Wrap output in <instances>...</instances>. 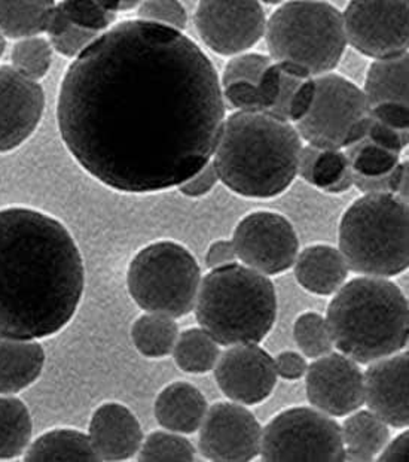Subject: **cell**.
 Masks as SVG:
<instances>
[{"label":"cell","mask_w":409,"mask_h":462,"mask_svg":"<svg viewBox=\"0 0 409 462\" xmlns=\"http://www.w3.org/2000/svg\"><path fill=\"white\" fill-rule=\"evenodd\" d=\"M57 123L75 162L100 184L159 193L212 162L225 102L214 63L189 36L136 18L73 59Z\"/></svg>","instance_id":"obj_1"},{"label":"cell","mask_w":409,"mask_h":462,"mask_svg":"<svg viewBox=\"0 0 409 462\" xmlns=\"http://www.w3.org/2000/svg\"><path fill=\"white\" fill-rule=\"evenodd\" d=\"M86 287L81 251L51 215L0 210V336L38 340L63 330Z\"/></svg>","instance_id":"obj_2"},{"label":"cell","mask_w":409,"mask_h":462,"mask_svg":"<svg viewBox=\"0 0 409 462\" xmlns=\"http://www.w3.org/2000/svg\"><path fill=\"white\" fill-rule=\"evenodd\" d=\"M303 148L287 121L267 112L237 111L223 123L212 162L232 193L267 200L292 185Z\"/></svg>","instance_id":"obj_3"},{"label":"cell","mask_w":409,"mask_h":462,"mask_svg":"<svg viewBox=\"0 0 409 462\" xmlns=\"http://www.w3.org/2000/svg\"><path fill=\"white\" fill-rule=\"evenodd\" d=\"M326 324L338 351L354 363H374L408 345V300L387 279H351L331 300Z\"/></svg>","instance_id":"obj_4"},{"label":"cell","mask_w":409,"mask_h":462,"mask_svg":"<svg viewBox=\"0 0 409 462\" xmlns=\"http://www.w3.org/2000/svg\"><path fill=\"white\" fill-rule=\"evenodd\" d=\"M196 322L222 345L262 342L276 324L277 292L265 274L246 265H222L201 279Z\"/></svg>","instance_id":"obj_5"},{"label":"cell","mask_w":409,"mask_h":462,"mask_svg":"<svg viewBox=\"0 0 409 462\" xmlns=\"http://www.w3.org/2000/svg\"><path fill=\"white\" fill-rule=\"evenodd\" d=\"M265 36L269 59L298 79L332 72L347 47L342 14L328 2H286L269 17Z\"/></svg>","instance_id":"obj_6"},{"label":"cell","mask_w":409,"mask_h":462,"mask_svg":"<svg viewBox=\"0 0 409 462\" xmlns=\"http://www.w3.org/2000/svg\"><path fill=\"white\" fill-rule=\"evenodd\" d=\"M340 253L349 270L393 278L409 265L408 206L390 193H368L354 200L340 223Z\"/></svg>","instance_id":"obj_7"},{"label":"cell","mask_w":409,"mask_h":462,"mask_svg":"<svg viewBox=\"0 0 409 462\" xmlns=\"http://www.w3.org/2000/svg\"><path fill=\"white\" fill-rule=\"evenodd\" d=\"M201 269L186 246L173 240L148 245L127 270L130 296L148 313L184 318L195 308Z\"/></svg>","instance_id":"obj_8"},{"label":"cell","mask_w":409,"mask_h":462,"mask_svg":"<svg viewBox=\"0 0 409 462\" xmlns=\"http://www.w3.org/2000/svg\"><path fill=\"white\" fill-rule=\"evenodd\" d=\"M314 82V102L296 129L301 139L326 151L351 148L367 139L372 118L363 90L337 73Z\"/></svg>","instance_id":"obj_9"},{"label":"cell","mask_w":409,"mask_h":462,"mask_svg":"<svg viewBox=\"0 0 409 462\" xmlns=\"http://www.w3.org/2000/svg\"><path fill=\"white\" fill-rule=\"evenodd\" d=\"M259 455L267 462L344 461L341 427L323 411L290 407L262 430Z\"/></svg>","instance_id":"obj_10"},{"label":"cell","mask_w":409,"mask_h":462,"mask_svg":"<svg viewBox=\"0 0 409 462\" xmlns=\"http://www.w3.org/2000/svg\"><path fill=\"white\" fill-rule=\"evenodd\" d=\"M408 2L356 0L342 14L347 43L363 56L386 60L408 51Z\"/></svg>","instance_id":"obj_11"},{"label":"cell","mask_w":409,"mask_h":462,"mask_svg":"<svg viewBox=\"0 0 409 462\" xmlns=\"http://www.w3.org/2000/svg\"><path fill=\"white\" fill-rule=\"evenodd\" d=\"M232 244L240 262L265 276L285 273L298 257V235L289 219L277 212L246 215L235 227Z\"/></svg>","instance_id":"obj_12"},{"label":"cell","mask_w":409,"mask_h":462,"mask_svg":"<svg viewBox=\"0 0 409 462\" xmlns=\"http://www.w3.org/2000/svg\"><path fill=\"white\" fill-rule=\"evenodd\" d=\"M194 24L205 47L219 56H240L259 42L267 17L259 2H200Z\"/></svg>","instance_id":"obj_13"},{"label":"cell","mask_w":409,"mask_h":462,"mask_svg":"<svg viewBox=\"0 0 409 462\" xmlns=\"http://www.w3.org/2000/svg\"><path fill=\"white\" fill-rule=\"evenodd\" d=\"M262 429L252 411L239 402H216L205 413L198 449L214 462L253 461L259 455Z\"/></svg>","instance_id":"obj_14"},{"label":"cell","mask_w":409,"mask_h":462,"mask_svg":"<svg viewBox=\"0 0 409 462\" xmlns=\"http://www.w3.org/2000/svg\"><path fill=\"white\" fill-rule=\"evenodd\" d=\"M308 402L331 418H344L365 404V381L358 364L338 352L315 358L305 373Z\"/></svg>","instance_id":"obj_15"},{"label":"cell","mask_w":409,"mask_h":462,"mask_svg":"<svg viewBox=\"0 0 409 462\" xmlns=\"http://www.w3.org/2000/svg\"><path fill=\"white\" fill-rule=\"evenodd\" d=\"M274 358L256 343L235 345L214 365V379L231 402L255 406L273 394L277 385Z\"/></svg>","instance_id":"obj_16"},{"label":"cell","mask_w":409,"mask_h":462,"mask_svg":"<svg viewBox=\"0 0 409 462\" xmlns=\"http://www.w3.org/2000/svg\"><path fill=\"white\" fill-rule=\"evenodd\" d=\"M45 93L38 81L0 66V154L31 139L42 120Z\"/></svg>","instance_id":"obj_17"},{"label":"cell","mask_w":409,"mask_h":462,"mask_svg":"<svg viewBox=\"0 0 409 462\" xmlns=\"http://www.w3.org/2000/svg\"><path fill=\"white\" fill-rule=\"evenodd\" d=\"M408 352L374 361L363 374L365 402L393 429L409 424Z\"/></svg>","instance_id":"obj_18"},{"label":"cell","mask_w":409,"mask_h":462,"mask_svg":"<svg viewBox=\"0 0 409 462\" xmlns=\"http://www.w3.org/2000/svg\"><path fill=\"white\" fill-rule=\"evenodd\" d=\"M88 437L100 461H127L141 449V422L127 406L105 402L91 416Z\"/></svg>","instance_id":"obj_19"},{"label":"cell","mask_w":409,"mask_h":462,"mask_svg":"<svg viewBox=\"0 0 409 462\" xmlns=\"http://www.w3.org/2000/svg\"><path fill=\"white\" fill-rule=\"evenodd\" d=\"M209 404L204 395L189 382H173L155 400V420L162 429L177 434L200 430Z\"/></svg>","instance_id":"obj_20"},{"label":"cell","mask_w":409,"mask_h":462,"mask_svg":"<svg viewBox=\"0 0 409 462\" xmlns=\"http://www.w3.org/2000/svg\"><path fill=\"white\" fill-rule=\"evenodd\" d=\"M349 265L340 249L331 245H312L295 260V278L315 296H332L346 283Z\"/></svg>","instance_id":"obj_21"},{"label":"cell","mask_w":409,"mask_h":462,"mask_svg":"<svg viewBox=\"0 0 409 462\" xmlns=\"http://www.w3.org/2000/svg\"><path fill=\"white\" fill-rule=\"evenodd\" d=\"M45 351L36 340L0 336V395H14L33 385L42 374Z\"/></svg>","instance_id":"obj_22"},{"label":"cell","mask_w":409,"mask_h":462,"mask_svg":"<svg viewBox=\"0 0 409 462\" xmlns=\"http://www.w3.org/2000/svg\"><path fill=\"white\" fill-rule=\"evenodd\" d=\"M298 175L328 193H342L354 184L349 157L341 151L319 150L314 146L303 148Z\"/></svg>","instance_id":"obj_23"},{"label":"cell","mask_w":409,"mask_h":462,"mask_svg":"<svg viewBox=\"0 0 409 462\" xmlns=\"http://www.w3.org/2000/svg\"><path fill=\"white\" fill-rule=\"evenodd\" d=\"M341 439L346 459L372 461L387 445L390 439L388 425L371 411L350 413L341 427Z\"/></svg>","instance_id":"obj_24"},{"label":"cell","mask_w":409,"mask_h":462,"mask_svg":"<svg viewBox=\"0 0 409 462\" xmlns=\"http://www.w3.org/2000/svg\"><path fill=\"white\" fill-rule=\"evenodd\" d=\"M408 54L372 63L363 90L369 109L388 103L408 106Z\"/></svg>","instance_id":"obj_25"},{"label":"cell","mask_w":409,"mask_h":462,"mask_svg":"<svg viewBox=\"0 0 409 462\" xmlns=\"http://www.w3.org/2000/svg\"><path fill=\"white\" fill-rule=\"evenodd\" d=\"M23 459L27 462L100 461L93 449L90 437L72 429H56L45 432L27 448Z\"/></svg>","instance_id":"obj_26"},{"label":"cell","mask_w":409,"mask_h":462,"mask_svg":"<svg viewBox=\"0 0 409 462\" xmlns=\"http://www.w3.org/2000/svg\"><path fill=\"white\" fill-rule=\"evenodd\" d=\"M32 434L33 422L26 404L15 397H0V461L24 455Z\"/></svg>","instance_id":"obj_27"},{"label":"cell","mask_w":409,"mask_h":462,"mask_svg":"<svg viewBox=\"0 0 409 462\" xmlns=\"http://www.w3.org/2000/svg\"><path fill=\"white\" fill-rule=\"evenodd\" d=\"M179 327L175 319L159 313H146L132 327V345L146 358H164L175 349Z\"/></svg>","instance_id":"obj_28"},{"label":"cell","mask_w":409,"mask_h":462,"mask_svg":"<svg viewBox=\"0 0 409 462\" xmlns=\"http://www.w3.org/2000/svg\"><path fill=\"white\" fill-rule=\"evenodd\" d=\"M54 2H5L0 0V32L5 38H33L47 31Z\"/></svg>","instance_id":"obj_29"},{"label":"cell","mask_w":409,"mask_h":462,"mask_svg":"<svg viewBox=\"0 0 409 462\" xmlns=\"http://www.w3.org/2000/svg\"><path fill=\"white\" fill-rule=\"evenodd\" d=\"M173 356L177 367L191 374H204L214 370L219 360V343L203 328H189L179 334Z\"/></svg>","instance_id":"obj_30"},{"label":"cell","mask_w":409,"mask_h":462,"mask_svg":"<svg viewBox=\"0 0 409 462\" xmlns=\"http://www.w3.org/2000/svg\"><path fill=\"white\" fill-rule=\"evenodd\" d=\"M45 32L52 50L68 59H77L98 36L95 32L84 31L68 22L59 5H54L50 13Z\"/></svg>","instance_id":"obj_31"},{"label":"cell","mask_w":409,"mask_h":462,"mask_svg":"<svg viewBox=\"0 0 409 462\" xmlns=\"http://www.w3.org/2000/svg\"><path fill=\"white\" fill-rule=\"evenodd\" d=\"M137 459L141 462H189L195 459V448L177 432L154 431L141 441Z\"/></svg>","instance_id":"obj_32"},{"label":"cell","mask_w":409,"mask_h":462,"mask_svg":"<svg viewBox=\"0 0 409 462\" xmlns=\"http://www.w3.org/2000/svg\"><path fill=\"white\" fill-rule=\"evenodd\" d=\"M68 22L84 29L102 34L114 27L118 14V2H77L68 0L59 4Z\"/></svg>","instance_id":"obj_33"},{"label":"cell","mask_w":409,"mask_h":462,"mask_svg":"<svg viewBox=\"0 0 409 462\" xmlns=\"http://www.w3.org/2000/svg\"><path fill=\"white\" fill-rule=\"evenodd\" d=\"M52 51L50 41L41 36L17 41L11 54L13 68L29 79L39 81L51 69Z\"/></svg>","instance_id":"obj_34"},{"label":"cell","mask_w":409,"mask_h":462,"mask_svg":"<svg viewBox=\"0 0 409 462\" xmlns=\"http://www.w3.org/2000/svg\"><path fill=\"white\" fill-rule=\"evenodd\" d=\"M294 338L299 349L307 358L328 356L333 349L328 324L320 313L304 312L294 324Z\"/></svg>","instance_id":"obj_35"},{"label":"cell","mask_w":409,"mask_h":462,"mask_svg":"<svg viewBox=\"0 0 409 462\" xmlns=\"http://www.w3.org/2000/svg\"><path fill=\"white\" fill-rule=\"evenodd\" d=\"M350 167L354 175L367 180H379L387 176L399 164V154L379 148L371 141L359 142L349 152Z\"/></svg>","instance_id":"obj_36"},{"label":"cell","mask_w":409,"mask_h":462,"mask_svg":"<svg viewBox=\"0 0 409 462\" xmlns=\"http://www.w3.org/2000/svg\"><path fill=\"white\" fill-rule=\"evenodd\" d=\"M137 17L143 22L155 23L179 32H184L188 26V13L184 5L171 0L141 2Z\"/></svg>","instance_id":"obj_37"},{"label":"cell","mask_w":409,"mask_h":462,"mask_svg":"<svg viewBox=\"0 0 409 462\" xmlns=\"http://www.w3.org/2000/svg\"><path fill=\"white\" fill-rule=\"evenodd\" d=\"M273 63L269 56L262 54H240L234 57L230 63L226 65L222 77L221 87L228 86L231 82L248 81L253 86L258 87L260 78L264 75L265 69Z\"/></svg>","instance_id":"obj_38"},{"label":"cell","mask_w":409,"mask_h":462,"mask_svg":"<svg viewBox=\"0 0 409 462\" xmlns=\"http://www.w3.org/2000/svg\"><path fill=\"white\" fill-rule=\"evenodd\" d=\"M314 78L301 82L298 88L295 90L292 99H290L287 112H286V120L289 121L290 125L292 123L298 125L299 121L303 120L304 116H307L308 111H310V107L314 102Z\"/></svg>","instance_id":"obj_39"},{"label":"cell","mask_w":409,"mask_h":462,"mask_svg":"<svg viewBox=\"0 0 409 462\" xmlns=\"http://www.w3.org/2000/svg\"><path fill=\"white\" fill-rule=\"evenodd\" d=\"M367 137L372 143L379 146V148L392 151L395 154H399L405 148L406 143H408L406 132H397V130L392 129L388 125H381V123L376 120L371 121Z\"/></svg>","instance_id":"obj_40"},{"label":"cell","mask_w":409,"mask_h":462,"mask_svg":"<svg viewBox=\"0 0 409 462\" xmlns=\"http://www.w3.org/2000/svg\"><path fill=\"white\" fill-rule=\"evenodd\" d=\"M218 182V171L214 162H210L204 169H201L196 175L192 176L191 180L180 185L179 191L186 198H203L205 194H209Z\"/></svg>","instance_id":"obj_41"},{"label":"cell","mask_w":409,"mask_h":462,"mask_svg":"<svg viewBox=\"0 0 409 462\" xmlns=\"http://www.w3.org/2000/svg\"><path fill=\"white\" fill-rule=\"evenodd\" d=\"M369 116H371L372 120L388 125V127H392L397 132H406L408 130V106H405V105H393V103L379 105V106L369 109Z\"/></svg>","instance_id":"obj_42"},{"label":"cell","mask_w":409,"mask_h":462,"mask_svg":"<svg viewBox=\"0 0 409 462\" xmlns=\"http://www.w3.org/2000/svg\"><path fill=\"white\" fill-rule=\"evenodd\" d=\"M274 365L277 376L283 377L286 381H298L305 376L308 364L301 354L294 351H283L274 358Z\"/></svg>","instance_id":"obj_43"},{"label":"cell","mask_w":409,"mask_h":462,"mask_svg":"<svg viewBox=\"0 0 409 462\" xmlns=\"http://www.w3.org/2000/svg\"><path fill=\"white\" fill-rule=\"evenodd\" d=\"M235 258L237 254H235L232 240H214L205 253V267L210 270L218 269L222 265L232 264L235 263Z\"/></svg>","instance_id":"obj_44"},{"label":"cell","mask_w":409,"mask_h":462,"mask_svg":"<svg viewBox=\"0 0 409 462\" xmlns=\"http://www.w3.org/2000/svg\"><path fill=\"white\" fill-rule=\"evenodd\" d=\"M408 441L409 432L406 430V431L401 432L395 440L384 446V449L379 452L378 461L408 462Z\"/></svg>","instance_id":"obj_45"},{"label":"cell","mask_w":409,"mask_h":462,"mask_svg":"<svg viewBox=\"0 0 409 462\" xmlns=\"http://www.w3.org/2000/svg\"><path fill=\"white\" fill-rule=\"evenodd\" d=\"M141 2H118V13L121 11H132V9L139 8Z\"/></svg>","instance_id":"obj_46"},{"label":"cell","mask_w":409,"mask_h":462,"mask_svg":"<svg viewBox=\"0 0 409 462\" xmlns=\"http://www.w3.org/2000/svg\"><path fill=\"white\" fill-rule=\"evenodd\" d=\"M5 48H6V41H5V36L0 32V59L4 56Z\"/></svg>","instance_id":"obj_47"}]
</instances>
